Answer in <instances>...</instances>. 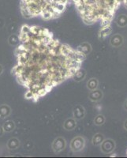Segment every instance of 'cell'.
Listing matches in <instances>:
<instances>
[{
  "instance_id": "1",
  "label": "cell",
  "mask_w": 127,
  "mask_h": 158,
  "mask_svg": "<svg viewBox=\"0 0 127 158\" xmlns=\"http://www.w3.org/2000/svg\"><path fill=\"white\" fill-rule=\"evenodd\" d=\"M85 140L82 136H76L70 142V149L73 153H79L84 149Z\"/></svg>"
},
{
  "instance_id": "2",
  "label": "cell",
  "mask_w": 127,
  "mask_h": 158,
  "mask_svg": "<svg viewBox=\"0 0 127 158\" xmlns=\"http://www.w3.org/2000/svg\"><path fill=\"white\" fill-rule=\"evenodd\" d=\"M66 147V141L63 137H58L53 141L51 149L55 153H61Z\"/></svg>"
},
{
  "instance_id": "3",
  "label": "cell",
  "mask_w": 127,
  "mask_h": 158,
  "mask_svg": "<svg viewBox=\"0 0 127 158\" xmlns=\"http://www.w3.org/2000/svg\"><path fill=\"white\" fill-rule=\"evenodd\" d=\"M100 146L103 153L109 154V153H111L113 151L115 150V147H116V144H115V142L113 139L108 138V139H104V142L101 143Z\"/></svg>"
},
{
  "instance_id": "4",
  "label": "cell",
  "mask_w": 127,
  "mask_h": 158,
  "mask_svg": "<svg viewBox=\"0 0 127 158\" xmlns=\"http://www.w3.org/2000/svg\"><path fill=\"white\" fill-rule=\"evenodd\" d=\"M86 115V111L84 107L81 104H77L76 105L73 109V118H75L76 120H81L82 118H84Z\"/></svg>"
},
{
  "instance_id": "5",
  "label": "cell",
  "mask_w": 127,
  "mask_h": 158,
  "mask_svg": "<svg viewBox=\"0 0 127 158\" xmlns=\"http://www.w3.org/2000/svg\"><path fill=\"white\" fill-rule=\"evenodd\" d=\"M103 97H104L103 92L98 89L90 91L89 94H88V99L92 102H98V101L102 100Z\"/></svg>"
},
{
  "instance_id": "6",
  "label": "cell",
  "mask_w": 127,
  "mask_h": 158,
  "mask_svg": "<svg viewBox=\"0 0 127 158\" xmlns=\"http://www.w3.org/2000/svg\"><path fill=\"white\" fill-rule=\"evenodd\" d=\"M124 42L123 36L121 34H115L112 36L110 40V44L114 48H119Z\"/></svg>"
},
{
  "instance_id": "7",
  "label": "cell",
  "mask_w": 127,
  "mask_h": 158,
  "mask_svg": "<svg viewBox=\"0 0 127 158\" xmlns=\"http://www.w3.org/2000/svg\"><path fill=\"white\" fill-rule=\"evenodd\" d=\"M11 112H12V109L8 104H4L0 105V118L3 119V118H7L10 115Z\"/></svg>"
},
{
  "instance_id": "8",
  "label": "cell",
  "mask_w": 127,
  "mask_h": 158,
  "mask_svg": "<svg viewBox=\"0 0 127 158\" xmlns=\"http://www.w3.org/2000/svg\"><path fill=\"white\" fill-rule=\"evenodd\" d=\"M77 127V120L73 118H67L63 123V128L66 131H73Z\"/></svg>"
},
{
  "instance_id": "9",
  "label": "cell",
  "mask_w": 127,
  "mask_h": 158,
  "mask_svg": "<svg viewBox=\"0 0 127 158\" xmlns=\"http://www.w3.org/2000/svg\"><path fill=\"white\" fill-rule=\"evenodd\" d=\"M77 51L81 52L84 55H88L92 52V46L88 42H83L77 47Z\"/></svg>"
},
{
  "instance_id": "10",
  "label": "cell",
  "mask_w": 127,
  "mask_h": 158,
  "mask_svg": "<svg viewBox=\"0 0 127 158\" xmlns=\"http://www.w3.org/2000/svg\"><path fill=\"white\" fill-rule=\"evenodd\" d=\"M85 77H86V71L84 70V69H81V68L78 69V70L74 73V74L72 76L73 80L77 81V82L83 81V80L85 78Z\"/></svg>"
},
{
  "instance_id": "11",
  "label": "cell",
  "mask_w": 127,
  "mask_h": 158,
  "mask_svg": "<svg viewBox=\"0 0 127 158\" xmlns=\"http://www.w3.org/2000/svg\"><path fill=\"white\" fill-rule=\"evenodd\" d=\"M21 142L20 140L17 138H11L6 144V147L9 149H17L20 147Z\"/></svg>"
},
{
  "instance_id": "12",
  "label": "cell",
  "mask_w": 127,
  "mask_h": 158,
  "mask_svg": "<svg viewBox=\"0 0 127 158\" xmlns=\"http://www.w3.org/2000/svg\"><path fill=\"white\" fill-rule=\"evenodd\" d=\"M99 86V81L98 79L96 77H92L87 82V88L89 91H92L96 89H98Z\"/></svg>"
},
{
  "instance_id": "13",
  "label": "cell",
  "mask_w": 127,
  "mask_h": 158,
  "mask_svg": "<svg viewBox=\"0 0 127 158\" xmlns=\"http://www.w3.org/2000/svg\"><path fill=\"white\" fill-rule=\"evenodd\" d=\"M116 24L118 27L124 28L127 26V15H120L116 18Z\"/></svg>"
},
{
  "instance_id": "14",
  "label": "cell",
  "mask_w": 127,
  "mask_h": 158,
  "mask_svg": "<svg viewBox=\"0 0 127 158\" xmlns=\"http://www.w3.org/2000/svg\"><path fill=\"white\" fill-rule=\"evenodd\" d=\"M15 123L13 120H8L6 122L4 123V124L2 125V127L5 132L6 133H10L12 131H14L15 129Z\"/></svg>"
},
{
  "instance_id": "15",
  "label": "cell",
  "mask_w": 127,
  "mask_h": 158,
  "mask_svg": "<svg viewBox=\"0 0 127 158\" xmlns=\"http://www.w3.org/2000/svg\"><path fill=\"white\" fill-rule=\"evenodd\" d=\"M105 139L104 138V135H102V134L98 133V134H96L92 138V144L94 146H99L101 145L104 140Z\"/></svg>"
},
{
  "instance_id": "16",
  "label": "cell",
  "mask_w": 127,
  "mask_h": 158,
  "mask_svg": "<svg viewBox=\"0 0 127 158\" xmlns=\"http://www.w3.org/2000/svg\"><path fill=\"white\" fill-rule=\"evenodd\" d=\"M111 25H108V26H104L102 27V29H100V33H99V38L101 40L104 39L108 35L111 34Z\"/></svg>"
},
{
  "instance_id": "17",
  "label": "cell",
  "mask_w": 127,
  "mask_h": 158,
  "mask_svg": "<svg viewBox=\"0 0 127 158\" xmlns=\"http://www.w3.org/2000/svg\"><path fill=\"white\" fill-rule=\"evenodd\" d=\"M105 121L106 118L104 117V115L102 114H99L94 118V124L96 126H102L105 123Z\"/></svg>"
},
{
  "instance_id": "18",
  "label": "cell",
  "mask_w": 127,
  "mask_h": 158,
  "mask_svg": "<svg viewBox=\"0 0 127 158\" xmlns=\"http://www.w3.org/2000/svg\"><path fill=\"white\" fill-rule=\"evenodd\" d=\"M8 42H9V44L11 46H16V45H18L20 42L19 36H17V35H11L9 37Z\"/></svg>"
},
{
  "instance_id": "19",
  "label": "cell",
  "mask_w": 127,
  "mask_h": 158,
  "mask_svg": "<svg viewBox=\"0 0 127 158\" xmlns=\"http://www.w3.org/2000/svg\"><path fill=\"white\" fill-rule=\"evenodd\" d=\"M111 20L108 19H102L101 20V26L104 27V26H108V25H111Z\"/></svg>"
},
{
  "instance_id": "20",
  "label": "cell",
  "mask_w": 127,
  "mask_h": 158,
  "mask_svg": "<svg viewBox=\"0 0 127 158\" xmlns=\"http://www.w3.org/2000/svg\"><path fill=\"white\" fill-rule=\"evenodd\" d=\"M30 32V27H29L28 25H24L22 28V32H25V33H29Z\"/></svg>"
},
{
  "instance_id": "21",
  "label": "cell",
  "mask_w": 127,
  "mask_h": 158,
  "mask_svg": "<svg viewBox=\"0 0 127 158\" xmlns=\"http://www.w3.org/2000/svg\"><path fill=\"white\" fill-rule=\"evenodd\" d=\"M4 133H5V131H4L3 127H2V126H0V137L3 136Z\"/></svg>"
},
{
  "instance_id": "22",
  "label": "cell",
  "mask_w": 127,
  "mask_h": 158,
  "mask_svg": "<svg viewBox=\"0 0 127 158\" xmlns=\"http://www.w3.org/2000/svg\"><path fill=\"white\" fill-rule=\"evenodd\" d=\"M3 70H4L3 67H2V65L0 64V75H1V74H2V73H3Z\"/></svg>"
},
{
  "instance_id": "23",
  "label": "cell",
  "mask_w": 127,
  "mask_h": 158,
  "mask_svg": "<svg viewBox=\"0 0 127 158\" xmlns=\"http://www.w3.org/2000/svg\"><path fill=\"white\" fill-rule=\"evenodd\" d=\"M123 127H124V129L126 130V131H127V119L125 121V122H124V123H123Z\"/></svg>"
},
{
  "instance_id": "24",
  "label": "cell",
  "mask_w": 127,
  "mask_h": 158,
  "mask_svg": "<svg viewBox=\"0 0 127 158\" xmlns=\"http://www.w3.org/2000/svg\"><path fill=\"white\" fill-rule=\"evenodd\" d=\"M123 107H124V109L126 110V111H127V100L125 101V102H124Z\"/></svg>"
}]
</instances>
